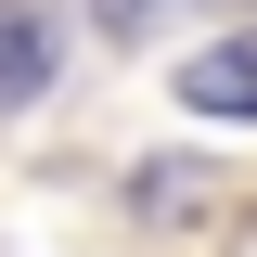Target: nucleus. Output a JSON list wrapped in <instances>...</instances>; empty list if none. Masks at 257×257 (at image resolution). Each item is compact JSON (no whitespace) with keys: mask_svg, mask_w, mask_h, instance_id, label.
<instances>
[{"mask_svg":"<svg viewBox=\"0 0 257 257\" xmlns=\"http://www.w3.org/2000/svg\"><path fill=\"white\" fill-rule=\"evenodd\" d=\"M193 13H244V0H90V39L155 52V39H167V26H193Z\"/></svg>","mask_w":257,"mask_h":257,"instance_id":"7ed1b4c3","label":"nucleus"},{"mask_svg":"<svg viewBox=\"0 0 257 257\" xmlns=\"http://www.w3.org/2000/svg\"><path fill=\"white\" fill-rule=\"evenodd\" d=\"M52 13H39V0H0V116H13V103H39L52 90Z\"/></svg>","mask_w":257,"mask_h":257,"instance_id":"f257e3e1","label":"nucleus"},{"mask_svg":"<svg viewBox=\"0 0 257 257\" xmlns=\"http://www.w3.org/2000/svg\"><path fill=\"white\" fill-rule=\"evenodd\" d=\"M180 103H193V116H257V39L180 52Z\"/></svg>","mask_w":257,"mask_h":257,"instance_id":"f03ea898","label":"nucleus"}]
</instances>
